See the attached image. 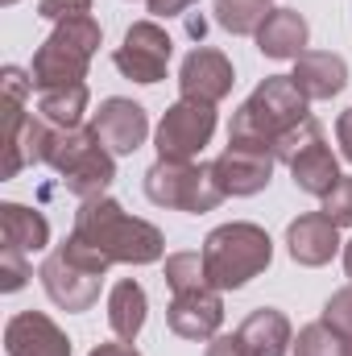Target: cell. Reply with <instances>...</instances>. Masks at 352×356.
I'll list each match as a JSON object with an SVG mask.
<instances>
[{"label":"cell","instance_id":"obj_1","mask_svg":"<svg viewBox=\"0 0 352 356\" xmlns=\"http://www.w3.org/2000/svg\"><path fill=\"white\" fill-rule=\"evenodd\" d=\"M71 236L88 241L91 249L104 253L112 266H150V261H162V253H166V236L150 220L129 216L108 195L88 199L75 211V232Z\"/></svg>","mask_w":352,"mask_h":356},{"label":"cell","instance_id":"obj_2","mask_svg":"<svg viewBox=\"0 0 352 356\" xmlns=\"http://www.w3.org/2000/svg\"><path fill=\"white\" fill-rule=\"evenodd\" d=\"M307 95L294 88L290 75H269L265 83H257V91L237 108L232 116V129H228V141L232 145H257V149H269L294 129L303 124L311 112H307Z\"/></svg>","mask_w":352,"mask_h":356},{"label":"cell","instance_id":"obj_3","mask_svg":"<svg viewBox=\"0 0 352 356\" xmlns=\"http://www.w3.org/2000/svg\"><path fill=\"white\" fill-rule=\"evenodd\" d=\"M99 21L91 17H75V21H58L54 33L38 46L29 79L38 91H54V88H75L88 79V67L99 50Z\"/></svg>","mask_w":352,"mask_h":356},{"label":"cell","instance_id":"obj_4","mask_svg":"<svg viewBox=\"0 0 352 356\" xmlns=\"http://www.w3.org/2000/svg\"><path fill=\"white\" fill-rule=\"evenodd\" d=\"M273 257V241L269 232L237 220V224H220L207 241H203V266L216 290H241L245 282H253Z\"/></svg>","mask_w":352,"mask_h":356},{"label":"cell","instance_id":"obj_5","mask_svg":"<svg viewBox=\"0 0 352 356\" xmlns=\"http://www.w3.org/2000/svg\"><path fill=\"white\" fill-rule=\"evenodd\" d=\"M46 166L58 170L67 195H75L79 203L99 199L116 178V162H112L108 145L95 137V129H54Z\"/></svg>","mask_w":352,"mask_h":356},{"label":"cell","instance_id":"obj_6","mask_svg":"<svg viewBox=\"0 0 352 356\" xmlns=\"http://www.w3.org/2000/svg\"><path fill=\"white\" fill-rule=\"evenodd\" d=\"M108 257L95 253L88 241L71 236L63 241L38 269L50 302H58L63 311H91L95 298H99V286H104V273H108Z\"/></svg>","mask_w":352,"mask_h":356},{"label":"cell","instance_id":"obj_7","mask_svg":"<svg viewBox=\"0 0 352 356\" xmlns=\"http://www.w3.org/2000/svg\"><path fill=\"white\" fill-rule=\"evenodd\" d=\"M145 195L158 207H175V211H191V216L216 211L224 199L211 162L195 166V162H166V158H158L145 170Z\"/></svg>","mask_w":352,"mask_h":356},{"label":"cell","instance_id":"obj_8","mask_svg":"<svg viewBox=\"0 0 352 356\" xmlns=\"http://www.w3.org/2000/svg\"><path fill=\"white\" fill-rule=\"evenodd\" d=\"M216 133V104H199V99H178L175 108L162 112L158 120V158L166 162H191L203 154V145Z\"/></svg>","mask_w":352,"mask_h":356},{"label":"cell","instance_id":"obj_9","mask_svg":"<svg viewBox=\"0 0 352 356\" xmlns=\"http://www.w3.org/2000/svg\"><path fill=\"white\" fill-rule=\"evenodd\" d=\"M170 54H175L170 33L158 21H137V25H129V33L116 46L112 63L133 83H162L166 79V67H170Z\"/></svg>","mask_w":352,"mask_h":356},{"label":"cell","instance_id":"obj_10","mask_svg":"<svg viewBox=\"0 0 352 356\" xmlns=\"http://www.w3.org/2000/svg\"><path fill=\"white\" fill-rule=\"evenodd\" d=\"M91 129H95V137L108 145L112 158H116V154H137V149L145 145V137H150V116H145L141 104L112 95V99H104L99 112L91 116Z\"/></svg>","mask_w":352,"mask_h":356},{"label":"cell","instance_id":"obj_11","mask_svg":"<svg viewBox=\"0 0 352 356\" xmlns=\"http://www.w3.org/2000/svg\"><path fill=\"white\" fill-rule=\"evenodd\" d=\"M232 83H237L232 63H228L220 50H211V46L191 50V54L182 58V67H178V91H182V99L220 104V99L232 91Z\"/></svg>","mask_w":352,"mask_h":356},{"label":"cell","instance_id":"obj_12","mask_svg":"<svg viewBox=\"0 0 352 356\" xmlns=\"http://www.w3.org/2000/svg\"><path fill=\"white\" fill-rule=\"evenodd\" d=\"M273 154L269 149H257V145H232L228 141V149L211 162V170H216V182H220V191L224 195H257L269 186V178H273Z\"/></svg>","mask_w":352,"mask_h":356},{"label":"cell","instance_id":"obj_13","mask_svg":"<svg viewBox=\"0 0 352 356\" xmlns=\"http://www.w3.org/2000/svg\"><path fill=\"white\" fill-rule=\"evenodd\" d=\"M166 323H170V332L182 336V340H216V332H220V323H224L220 290L207 286V290L175 294L170 307H166Z\"/></svg>","mask_w":352,"mask_h":356},{"label":"cell","instance_id":"obj_14","mask_svg":"<svg viewBox=\"0 0 352 356\" xmlns=\"http://www.w3.org/2000/svg\"><path fill=\"white\" fill-rule=\"evenodd\" d=\"M4 353L8 356H71V340L50 315L21 311L4 327Z\"/></svg>","mask_w":352,"mask_h":356},{"label":"cell","instance_id":"obj_15","mask_svg":"<svg viewBox=\"0 0 352 356\" xmlns=\"http://www.w3.org/2000/svg\"><path fill=\"white\" fill-rule=\"evenodd\" d=\"M286 249H290V257H294L298 266L319 269L336 257V249H340V228H336L323 211H307V216H298V220L286 228Z\"/></svg>","mask_w":352,"mask_h":356},{"label":"cell","instance_id":"obj_16","mask_svg":"<svg viewBox=\"0 0 352 356\" xmlns=\"http://www.w3.org/2000/svg\"><path fill=\"white\" fill-rule=\"evenodd\" d=\"M294 88L307 99H332L349 88V63L332 50H303L294 58Z\"/></svg>","mask_w":352,"mask_h":356},{"label":"cell","instance_id":"obj_17","mask_svg":"<svg viewBox=\"0 0 352 356\" xmlns=\"http://www.w3.org/2000/svg\"><path fill=\"white\" fill-rule=\"evenodd\" d=\"M253 38H257V50H262L265 58H278L282 63V58H298L307 50L311 29H307V21H303L298 8H269L262 29Z\"/></svg>","mask_w":352,"mask_h":356},{"label":"cell","instance_id":"obj_18","mask_svg":"<svg viewBox=\"0 0 352 356\" xmlns=\"http://www.w3.org/2000/svg\"><path fill=\"white\" fill-rule=\"evenodd\" d=\"M290 175H294V186H298L303 195H315V199L332 195V186L344 178V175H340V166H336V154L328 149V141H323V137L294 154Z\"/></svg>","mask_w":352,"mask_h":356},{"label":"cell","instance_id":"obj_19","mask_svg":"<svg viewBox=\"0 0 352 356\" xmlns=\"http://www.w3.org/2000/svg\"><path fill=\"white\" fill-rule=\"evenodd\" d=\"M241 340H245V348L249 356H286L294 348V336H290V319L282 315V311H273V307H262V311H253L245 323H241V332H237Z\"/></svg>","mask_w":352,"mask_h":356},{"label":"cell","instance_id":"obj_20","mask_svg":"<svg viewBox=\"0 0 352 356\" xmlns=\"http://www.w3.org/2000/svg\"><path fill=\"white\" fill-rule=\"evenodd\" d=\"M0 241L21 253H38L50 245V224L42 211L25 203H0Z\"/></svg>","mask_w":352,"mask_h":356},{"label":"cell","instance_id":"obj_21","mask_svg":"<svg viewBox=\"0 0 352 356\" xmlns=\"http://www.w3.org/2000/svg\"><path fill=\"white\" fill-rule=\"evenodd\" d=\"M145 311H150V298H145L141 282L125 277V282L112 286V294H108V327H112L120 340L133 344V340L141 336V327H145Z\"/></svg>","mask_w":352,"mask_h":356},{"label":"cell","instance_id":"obj_22","mask_svg":"<svg viewBox=\"0 0 352 356\" xmlns=\"http://www.w3.org/2000/svg\"><path fill=\"white\" fill-rule=\"evenodd\" d=\"M83 112H88V83L42 91V99H38V116L50 120L54 129H79Z\"/></svg>","mask_w":352,"mask_h":356},{"label":"cell","instance_id":"obj_23","mask_svg":"<svg viewBox=\"0 0 352 356\" xmlns=\"http://www.w3.org/2000/svg\"><path fill=\"white\" fill-rule=\"evenodd\" d=\"M265 0H216V25L245 38V33H257L265 21Z\"/></svg>","mask_w":352,"mask_h":356},{"label":"cell","instance_id":"obj_24","mask_svg":"<svg viewBox=\"0 0 352 356\" xmlns=\"http://www.w3.org/2000/svg\"><path fill=\"white\" fill-rule=\"evenodd\" d=\"M166 286H170L175 294L207 290L211 277H207V266H203V253H170V257H166Z\"/></svg>","mask_w":352,"mask_h":356},{"label":"cell","instance_id":"obj_25","mask_svg":"<svg viewBox=\"0 0 352 356\" xmlns=\"http://www.w3.org/2000/svg\"><path fill=\"white\" fill-rule=\"evenodd\" d=\"M294 356H352V344L319 319V323H307V327L298 332Z\"/></svg>","mask_w":352,"mask_h":356},{"label":"cell","instance_id":"obj_26","mask_svg":"<svg viewBox=\"0 0 352 356\" xmlns=\"http://www.w3.org/2000/svg\"><path fill=\"white\" fill-rule=\"evenodd\" d=\"M319 137H323V124H319L315 116H307L303 124H294V129L273 145V158L290 166V162H294V154H298V149H307V145H311V141H319Z\"/></svg>","mask_w":352,"mask_h":356},{"label":"cell","instance_id":"obj_27","mask_svg":"<svg viewBox=\"0 0 352 356\" xmlns=\"http://www.w3.org/2000/svg\"><path fill=\"white\" fill-rule=\"evenodd\" d=\"M323 323H328L332 332H340V336L352 344V286L336 290V294L323 302Z\"/></svg>","mask_w":352,"mask_h":356},{"label":"cell","instance_id":"obj_28","mask_svg":"<svg viewBox=\"0 0 352 356\" xmlns=\"http://www.w3.org/2000/svg\"><path fill=\"white\" fill-rule=\"evenodd\" d=\"M29 253H21V249H0V290L4 294H13V290H21L25 282H29V261H25Z\"/></svg>","mask_w":352,"mask_h":356},{"label":"cell","instance_id":"obj_29","mask_svg":"<svg viewBox=\"0 0 352 356\" xmlns=\"http://www.w3.org/2000/svg\"><path fill=\"white\" fill-rule=\"evenodd\" d=\"M323 216L336 228H352V178H340L332 195H323Z\"/></svg>","mask_w":352,"mask_h":356},{"label":"cell","instance_id":"obj_30","mask_svg":"<svg viewBox=\"0 0 352 356\" xmlns=\"http://www.w3.org/2000/svg\"><path fill=\"white\" fill-rule=\"evenodd\" d=\"M38 13L46 17V21H75V17H91V0H42L38 4Z\"/></svg>","mask_w":352,"mask_h":356},{"label":"cell","instance_id":"obj_31","mask_svg":"<svg viewBox=\"0 0 352 356\" xmlns=\"http://www.w3.org/2000/svg\"><path fill=\"white\" fill-rule=\"evenodd\" d=\"M203 356H249V348H245V340L241 336H216L211 344H207V353Z\"/></svg>","mask_w":352,"mask_h":356},{"label":"cell","instance_id":"obj_32","mask_svg":"<svg viewBox=\"0 0 352 356\" xmlns=\"http://www.w3.org/2000/svg\"><path fill=\"white\" fill-rule=\"evenodd\" d=\"M336 141H340V154L352 162V108L340 112V120H336Z\"/></svg>","mask_w":352,"mask_h":356},{"label":"cell","instance_id":"obj_33","mask_svg":"<svg viewBox=\"0 0 352 356\" xmlns=\"http://www.w3.org/2000/svg\"><path fill=\"white\" fill-rule=\"evenodd\" d=\"M195 0H150V13L154 17H178L182 8H191Z\"/></svg>","mask_w":352,"mask_h":356},{"label":"cell","instance_id":"obj_34","mask_svg":"<svg viewBox=\"0 0 352 356\" xmlns=\"http://www.w3.org/2000/svg\"><path fill=\"white\" fill-rule=\"evenodd\" d=\"M88 356H141L133 344H99V348H91Z\"/></svg>","mask_w":352,"mask_h":356},{"label":"cell","instance_id":"obj_35","mask_svg":"<svg viewBox=\"0 0 352 356\" xmlns=\"http://www.w3.org/2000/svg\"><path fill=\"white\" fill-rule=\"evenodd\" d=\"M186 29H191V38H203L207 21H203V17H186Z\"/></svg>","mask_w":352,"mask_h":356},{"label":"cell","instance_id":"obj_36","mask_svg":"<svg viewBox=\"0 0 352 356\" xmlns=\"http://www.w3.org/2000/svg\"><path fill=\"white\" fill-rule=\"evenodd\" d=\"M344 273H349V277H352V241H349V245H344Z\"/></svg>","mask_w":352,"mask_h":356},{"label":"cell","instance_id":"obj_37","mask_svg":"<svg viewBox=\"0 0 352 356\" xmlns=\"http://www.w3.org/2000/svg\"><path fill=\"white\" fill-rule=\"evenodd\" d=\"M0 4H13V0H0Z\"/></svg>","mask_w":352,"mask_h":356},{"label":"cell","instance_id":"obj_38","mask_svg":"<svg viewBox=\"0 0 352 356\" xmlns=\"http://www.w3.org/2000/svg\"><path fill=\"white\" fill-rule=\"evenodd\" d=\"M265 4H269V0H265Z\"/></svg>","mask_w":352,"mask_h":356}]
</instances>
